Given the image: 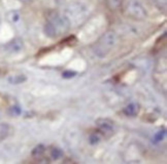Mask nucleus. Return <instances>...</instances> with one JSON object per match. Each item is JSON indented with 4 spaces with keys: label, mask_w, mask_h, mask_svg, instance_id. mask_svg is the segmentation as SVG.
Wrapping results in <instances>:
<instances>
[{
    "label": "nucleus",
    "mask_w": 167,
    "mask_h": 164,
    "mask_svg": "<svg viewBox=\"0 0 167 164\" xmlns=\"http://www.w3.org/2000/svg\"><path fill=\"white\" fill-rule=\"evenodd\" d=\"M50 156L52 157V159L54 160H58L60 159L62 156H63V152L61 149L57 148V147H55V148H52L51 151H50Z\"/></svg>",
    "instance_id": "9b49d317"
},
{
    "label": "nucleus",
    "mask_w": 167,
    "mask_h": 164,
    "mask_svg": "<svg viewBox=\"0 0 167 164\" xmlns=\"http://www.w3.org/2000/svg\"><path fill=\"white\" fill-rule=\"evenodd\" d=\"M8 81L13 84H19V83H23L24 81H26V77L24 75H15L8 78Z\"/></svg>",
    "instance_id": "ddd939ff"
},
{
    "label": "nucleus",
    "mask_w": 167,
    "mask_h": 164,
    "mask_svg": "<svg viewBox=\"0 0 167 164\" xmlns=\"http://www.w3.org/2000/svg\"><path fill=\"white\" fill-rule=\"evenodd\" d=\"M19 1H22V2H29L31 0H19Z\"/></svg>",
    "instance_id": "f3484780"
},
{
    "label": "nucleus",
    "mask_w": 167,
    "mask_h": 164,
    "mask_svg": "<svg viewBox=\"0 0 167 164\" xmlns=\"http://www.w3.org/2000/svg\"><path fill=\"white\" fill-rule=\"evenodd\" d=\"M46 23L56 31L58 36L67 33L71 27V22L69 19L63 12L59 11L51 12L46 19Z\"/></svg>",
    "instance_id": "f03ea898"
},
{
    "label": "nucleus",
    "mask_w": 167,
    "mask_h": 164,
    "mask_svg": "<svg viewBox=\"0 0 167 164\" xmlns=\"http://www.w3.org/2000/svg\"><path fill=\"white\" fill-rule=\"evenodd\" d=\"M123 0H106V4L110 10H117L122 6Z\"/></svg>",
    "instance_id": "1a4fd4ad"
},
{
    "label": "nucleus",
    "mask_w": 167,
    "mask_h": 164,
    "mask_svg": "<svg viewBox=\"0 0 167 164\" xmlns=\"http://www.w3.org/2000/svg\"><path fill=\"white\" fill-rule=\"evenodd\" d=\"M6 18H7V20H8L9 23H11L13 25H16V24H19L21 22L22 14L18 10H10V11L7 12Z\"/></svg>",
    "instance_id": "6e6552de"
},
{
    "label": "nucleus",
    "mask_w": 167,
    "mask_h": 164,
    "mask_svg": "<svg viewBox=\"0 0 167 164\" xmlns=\"http://www.w3.org/2000/svg\"><path fill=\"white\" fill-rule=\"evenodd\" d=\"M88 12L89 7L87 4L79 1H74L65 6L63 13L69 19L70 22H78L79 20L85 18Z\"/></svg>",
    "instance_id": "7ed1b4c3"
},
{
    "label": "nucleus",
    "mask_w": 167,
    "mask_h": 164,
    "mask_svg": "<svg viewBox=\"0 0 167 164\" xmlns=\"http://www.w3.org/2000/svg\"><path fill=\"white\" fill-rule=\"evenodd\" d=\"M164 135H165V131H164V130L159 131V132L155 135V142H160V141L164 138Z\"/></svg>",
    "instance_id": "dca6fc26"
},
{
    "label": "nucleus",
    "mask_w": 167,
    "mask_h": 164,
    "mask_svg": "<svg viewBox=\"0 0 167 164\" xmlns=\"http://www.w3.org/2000/svg\"><path fill=\"white\" fill-rule=\"evenodd\" d=\"M119 42V37L116 32L107 31L105 32L100 39L96 42L93 47L95 54L99 58H104L110 52L111 49H114Z\"/></svg>",
    "instance_id": "f257e3e1"
},
{
    "label": "nucleus",
    "mask_w": 167,
    "mask_h": 164,
    "mask_svg": "<svg viewBox=\"0 0 167 164\" xmlns=\"http://www.w3.org/2000/svg\"><path fill=\"white\" fill-rule=\"evenodd\" d=\"M139 110H140V107H139L138 104L136 103H131L129 105H127L125 108H124V114L127 115V116H130V117H134L136 116L138 113H139Z\"/></svg>",
    "instance_id": "0eeeda50"
},
{
    "label": "nucleus",
    "mask_w": 167,
    "mask_h": 164,
    "mask_svg": "<svg viewBox=\"0 0 167 164\" xmlns=\"http://www.w3.org/2000/svg\"><path fill=\"white\" fill-rule=\"evenodd\" d=\"M44 152H45V147H44L43 145H38V146H36V147L33 149V151H32V156L35 157V158L41 157V156L44 154Z\"/></svg>",
    "instance_id": "f8f14e48"
},
{
    "label": "nucleus",
    "mask_w": 167,
    "mask_h": 164,
    "mask_svg": "<svg viewBox=\"0 0 167 164\" xmlns=\"http://www.w3.org/2000/svg\"><path fill=\"white\" fill-rule=\"evenodd\" d=\"M23 49H24V43L20 38H15L5 45V50L10 53H19Z\"/></svg>",
    "instance_id": "423d86ee"
},
{
    "label": "nucleus",
    "mask_w": 167,
    "mask_h": 164,
    "mask_svg": "<svg viewBox=\"0 0 167 164\" xmlns=\"http://www.w3.org/2000/svg\"><path fill=\"white\" fill-rule=\"evenodd\" d=\"M9 133V126L6 123H0V141L4 140Z\"/></svg>",
    "instance_id": "9d476101"
},
{
    "label": "nucleus",
    "mask_w": 167,
    "mask_h": 164,
    "mask_svg": "<svg viewBox=\"0 0 167 164\" xmlns=\"http://www.w3.org/2000/svg\"><path fill=\"white\" fill-rule=\"evenodd\" d=\"M96 125L102 133H113L114 122L107 118H99L96 120Z\"/></svg>",
    "instance_id": "39448f33"
},
{
    "label": "nucleus",
    "mask_w": 167,
    "mask_h": 164,
    "mask_svg": "<svg viewBox=\"0 0 167 164\" xmlns=\"http://www.w3.org/2000/svg\"><path fill=\"white\" fill-rule=\"evenodd\" d=\"M75 75H76V72H74V71H65V72H63V74H62L63 78H66V79L72 78V77H74Z\"/></svg>",
    "instance_id": "2eb2a0df"
},
{
    "label": "nucleus",
    "mask_w": 167,
    "mask_h": 164,
    "mask_svg": "<svg viewBox=\"0 0 167 164\" xmlns=\"http://www.w3.org/2000/svg\"><path fill=\"white\" fill-rule=\"evenodd\" d=\"M100 140H101V136H100L98 133H92V134L90 135L89 142H90V144H92V145H96V144H98V143L100 142Z\"/></svg>",
    "instance_id": "4468645a"
},
{
    "label": "nucleus",
    "mask_w": 167,
    "mask_h": 164,
    "mask_svg": "<svg viewBox=\"0 0 167 164\" xmlns=\"http://www.w3.org/2000/svg\"><path fill=\"white\" fill-rule=\"evenodd\" d=\"M124 10L129 18L134 19L136 21H144L148 17L147 9L138 0H127Z\"/></svg>",
    "instance_id": "20e7f679"
}]
</instances>
